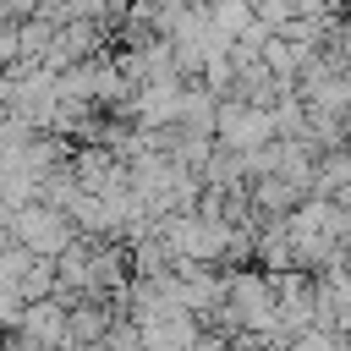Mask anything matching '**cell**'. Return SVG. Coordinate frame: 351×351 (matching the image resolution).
Masks as SVG:
<instances>
[{
  "instance_id": "1",
  "label": "cell",
  "mask_w": 351,
  "mask_h": 351,
  "mask_svg": "<svg viewBox=\"0 0 351 351\" xmlns=\"http://www.w3.org/2000/svg\"><path fill=\"white\" fill-rule=\"evenodd\" d=\"M77 241H82V236H77L71 214H60V208H49V203H33V208L16 214V247H27L33 258H60V252H71Z\"/></svg>"
},
{
  "instance_id": "2",
  "label": "cell",
  "mask_w": 351,
  "mask_h": 351,
  "mask_svg": "<svg viewBox=\"0 0 351 351\" xmlns=\"http://www.w3.org/2000/svg\"><path fill=\"white\" fill-rule=\"evenodd\" d=\"M33 263H38V258H33L27 247H5V252H0V285H22Z\"/></svg>"
},
{
  "instance_id": "3",
  "label": "cell",
  "mask_w": 351,
  "mask_h": 351,
  "mask_svg": "<svg viewBox=\"0 0 351 351\" xmlns=\"http://www.w3.org/2000/svg\"><path fill=\"white\" fill-rule=\"evenodd\" d=\"M11 99H16V71H0V104L11 110Z\"/></svg>"
}]
</instances>
